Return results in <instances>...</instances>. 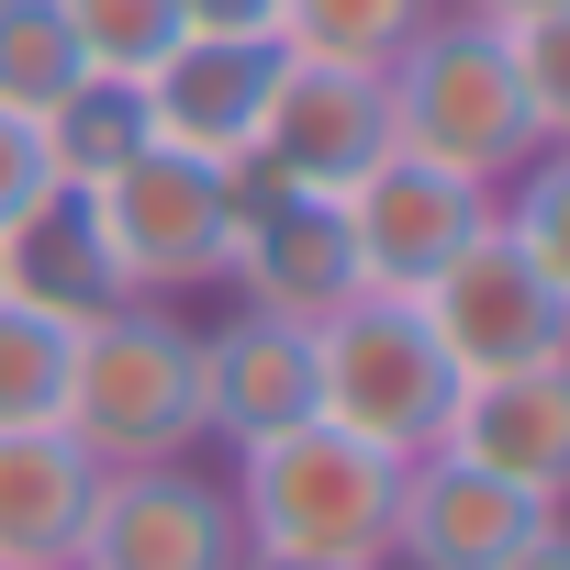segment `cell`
Masks as SVG:
<instances>
[{"label": "cell", "mask_w": 570, "mask_h": 570, "mask_svg": "<svg viewBox=\"0 0 570 570\" xmlns=\"http://www.w3.org/2000/svg\"><path fill=\"white\" fill-rule=\"evenodd\" d=\"M57 235L79 246V292L90 303H179L202 279H224V235H235V168L135 146L124 168L79 179Z\"/></svg>", "instance_id": "1"}, {"label": "cell", "mask_w": 570, "mask_h": 570, "mask_svg": "<svg viewBox=\"0 0 570 570\" xmlns=\"http://www.w3.org/2000/svg\"><path fill=\"white\" fill-rule=\"evenodd\" d=\"M235 525H246V559H336V570H392V492H403V459L392 448H358L347 425L303 414L279 436H246L235 470Z\"/></svg>", "instance_id": "2"}, {"label": "cell", "mask_w": 570, "mask_h": 570, "mask_svg": "<svg viewBox=\"0 0 570 570\" xmlns=\"http://www.w3.org/2000/svg\"><path fill=\"white\" fill-rule=\"evenodd\" d=\"M381 112H392V146L470 179V190H503L525 157H548L559 135L537 124V101L514 90V57L492 23L470 12H436L392 68H381Z\"/></svg>", "instance_id": "3"}, {"label": "cell", "mask_w": 570, "mask_h": 570, "mask_svg": "<svg viewBox=\"0 0 570 570\" xmlns=\"http://www.w3.org/2000/svg\"><path fill=\"white\" fill-rule=\"evenodd\" d=\"M57 425L124 470V459H190L202 448V325L179 303H90L68 347Z\"/></svg>", "instance_id": "4"}, {"label": "cell", "mask_w": 570, "mask_h": 570, "mask_svg": "<svg viewBox=\"0 0 570 570\" xmlns=\"http://www.w3.org/2000/svg\"><path fill=\"white\" fill-rule=\"evenodd\" d=\"M448 392H459V370L436 358V336H425V314H414L403 292H347V303L314 325V414L347 425L358 448L414 459V448L436 436Z\"/></svg>", "instance_id": "5"}, {"label": "cell", "mask_w": 570, "mask_h": 570, "mask_svg": "<svg viewBox=\"0 0 570 570\" xmlns=\"http://www.w3.org/2000/svg\"><path fill=\"white\" fill-rule=\"evenodd\" d=\"M68 570H246L235 492L202 459H124L90 481Z\"/></svg>", "instance_id": "6"}, {"label": "cell", "mask_w": 570, "mask_h": 570, "mask_svg": "<svg viewBox=\"0 0 570 570\" xmlns=\"http://www.w3.org/2000/svg\"><path fill=\"white\" fill-rule=\"evenodd\" d=\"M414 314H425V336H436V358H448L459 381H470V370H525V358H559V347H570V292H559L548 268L514 257L503 224L459 235V257L425 268Z\"/></svg>", "instance_id": "7"}, {"label": "cell", "mask_w": 570, "mask_h": 570, "mask_svg": "<svg viewBox=\"0 0 570 570\" xmlns=\"http://www.w3.org/2000/svg\"><path fill=\"white\" fill-rule=\"evenodd\" d=\"M381 157H392L381 68H325V57H279V79H268V112H257V146H246V179L336 202V190H347L358 168H381Z\"/></svg>", "instance_id": "8"}, {"label": "cell", "mask_w": 570, "mask_h": 570, "mask_svg": "<svg viewBox=\"0 0 570 570\" xmlns=\"http://www.w3.org/2000/svg\"><path fill=\"white\" fill-rule=\"evenodd\" d=\"M224 292H235L246 314L325 325V314L358 292V257H347V224H336V202H314V190H268V179H246V168H235Z\"/></svg>", "instance_id": "9"}, {"label": "cell", "mask_w": 570, "mask_h": 570, "mask_svg": "<svg viewBox=\"0 0 570 570\" xmlns=\"http://www.w3.org/2000/svg\"><path fill=\"white\" fill-rule=\"evenodd\" d=\"M336 224H347V257H358V292H403L414 303L425 268H448L459 235L492 224V190H470V179H448V168L392 146L381 168H358L336 190Z\"/></svg>", "instance_id": "10"}, {"label": "cell", "mask_w": 570, "mask_h": 570, "mask_svg": "<svg viewBox=\"0 0 570 570\" xmlns=\"http://www.w3.org/2000/svg\"><path fill=\"white\" fill-rule=\"evenodd\" d=\"M548 525H559V503L525 492V481H492V470H470L448 448L403 459V492H392V559L403 570H503Z\"/></svg>", "instance_id": "11"}, {"label": "cell", "mask_w": 570, "mask_h": 570, "mask_svg": "<svg viewBox=\"0 0 570 570\" xmlns=\"http://www.w3.org/2000/svg\"><path fill=\"white\" fill-rule=\"evenodd\" d=\"M268 79H279V46H268V35H179V46L135 79L146 146L202 157V168H246L257 112H268Z\"/></svg>", "instance_id": "12"}, {"label": "cell", "mask_w": 570, "mask_h": 570, "mask_svg": "<svg viewBox=\"0 0 570 570\" xmlns=\"http://www.w3.org/2000/svg\"><path fill=\"white\" fill-rule=\"evenodd\" d=\"M425 448H448V459H470V470L525 481V492L559 503L570 492V347L525 358V370H470L448 392V414H436Z\"/></svg>", "instance_id": "13"}, {"label": "cell", "mask_w": 570, "mask_h": 570, "mask_svg": "<svg viewBox=\"0 0 570 570\" xmlns=\"http://www.w3.org/2000/svg\"><path fill=\"white\" fill-rule=\"evenodd\" d=\"M314 414V325L292 314H224L202 325V448H246Z\"/></svg>", "instance_id": "14"}, {"label": "cell", "mask_w": 570, "mask_h": 570, "mask_svg": "<svg viewBox=\"0 0 570 570\" xmlns=\"http://www.w3.org/2000/svg\"><path fill=\"white\" fill-rule=\"evenodd\" d=\"M101 459L68 425H0V570H68Z\"/></svg>", "instance_id": "15"}, {"label": "cell", "mask_w": 570, "mask_h": 570, "mask_svg": "<svg viewBox=\"0 0 570 570\" xmlns=\"http://www.w3.org/2000/svg\"><path fill=\"white\" fill-rule=\"evenodd\" d=\"M79 314H90V292H68V279L12 257V279H0V425H57Z\"/></svg>", "instance_id": "16"}, {"label": "cell", "mask_w": 570, "mask_h": 570, "mask_svg": "<svg viewBox=\"0 0 570 570\" xmlns=\"http://www.w3.org/2000/svg\"><path fill=\"white\" fill-rule=\"evenodd\" d=\"M448 0H279L268 46L279 57H325V68H392Z\"/></svg>", "instance_id": "17"}, {"label": "cell", "mask_w": 570, "mask_h": 570, "mask_svg": "<svg viewBox=\"0 0 570 570\" xmlns=\"http://www.w3.org/2000/svg\"><path fill=\"white\" fill-rule=\"evenodd\" d=\"M79 79H90V68H79V46H68V12H57V0H0V112L46 124Z\"/></svg>", "instance_id": "18"}, {"label": "cell", "mask_w": 570, "mask_h": 570, "mask_svg": "<svg viewBox=\"0 0 570 570\" xmlns=\"http://www.w3.org/2000/svg\"><path fill=\"white\" fill-rule=\"evenodd\" d=\"M57 12H68V46H79V68L90 79H146L190 23H179V0H57Z\"/></svg>", "instance_id": "19"}, {"label": "cell", "mask_w": 570, "mask_h": 570, "mask_svg": "<svg viewBox=\"0 0 570 570\" xmlns=\"http://www.w3.org/2000/svg\"><path fill=\"white\" fill-rule=\"evenodd\" d=\"M35 135H46L57 179L79 190V179H101V168H124V157L146 146V112H135V90H124V79H79V90H68Z\"/></svg>", "instance_id": "20"}, {"label": "cell", "mask_w": 570, "mask_h": 570, "mask_svg": "<svg viewBox=\"0 0 570 570\" xmlns=\"http://www.w3.org/2000/svg\"><path fill=\"white\" fill-rule=\"evenodd\" d=\"M57 213H68V179H57L46 135L23 112H0V257H35L57 235Z\"/></svg>", "instance_id": "21"}, {"label": "cell", "mask_w": 570, "mask_h": 570, "mask_svg": "<svg viewBox=\"0 0 570 570\" xmlns=\"http://www.w3.org/2000/svg\"><path fill=\"white\" fill-rule=\"evenodd\" d=\"M492 35H503L514 90L537 101V124L570 146V0H559V12H525V23H492Z\"/></svg>", "instance_id": "22"}, {"label": "cell", "mask_w": 570, "mask_h": 570, "mask_svg": "<svg viewBox=\"0 0 570 570\" xmlns=\"http://www.w3.org/2000/svg\"><path fill=\"white\" fill-rule=\"evenodd\" d=\"M268 12H279V0H179L190 35H268Z\"/></svg>", "instance_id": "23"}, {"label": "cell", "mask_w": 570, "mask_h": 570, "mask_svg": "<svg viewBox=\"0 0 570 570\" xmlns=\"http://www.w3.org/2000/svg\"><path fill=\"white\" fill-rule=\"evenodd\" d=\"M448 12H470V23H525V12H559V0H448Z\"/></svg>", "instance_id": "24"}, {"label": "cell", "mask_w": 570, "mask_h": 570, "mask_svg": "<svg viewBox=\"0 0 570 570\" xmlns=\"http://www.w3.org/2000/svg\"><path fill=\"white\" fill-rule=\"evenodd\" d=\"M503 570H570V537H559V525H548V537H537V548H514V559H503Z\"/></svg>", "instance_id": "25"}, {"label": "cell", "mask_w": 570, "mask_h": 570, "mask_svg": "<svg viewBox=\"0 0 570 570\" xmlns=\"http://www.w3.org/2000/svg\"><path fill=\"white\" fill-rule=\"evenodd\" d=\"M246 570H336V559H246Z\"/></svg>", "instance_id": "26"}, {"label": "cell", "mask_w": 570, "mask_h": 570, "mask_svg": "<svg viewBox=\"0 0 570 570\" xmlns=\"http://www.w3.org/2000/svg\"><path fill=\"white\" fill-rule=\"evenodd\" d=\"M0 279H12V257H0Z\"/></svg>", "instance_id": "27"}]
</instances>
